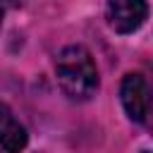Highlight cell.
Instances as JSON below:
<instances>
[{"label":"cell","instance_id":"obj_1","mask_svg":"<svg viewBox=\"0 0 153 153\" xmlns=\"http://www.w3.org/2000/svg\"><path fill=\"white\" fill-rule=\"evenodd\" d=\"M55 74L69 100H88L98 91V69L84 45H67L57 53Z\"/></svg>","mask_w":153,"mask_h":153},{"label":"cell","instance_id":"obj_2","mask_svg":"<svg viewBox=\"0 0 153 153\" xmlns=\"http://www.w3.org/2000/svg\"><path fill=\"white\" fill-rule=\"evenodd\" d=\"M148 17L146 0H108V24L115 33H134Z\"/></svg>","mask_w":153,"mask_h":153},{"label":"cell","instance_id":"obj_3","mask_svg":"<svg viewBox=\"0 0 153 153\" xmlns=\"http://www.w3.org/2000/svg\"><path fill=\"white\" fill-rule=\"evenodd\" d=\"M120 100L122 108L127 112L129 120L134 122H143L151 108V98H148V88L141 74H127L120 84Z\"/></svg>","mask_w":153,"mask_h":153},{"label":"cell","instance_id":"obj_4","mask_svg":"<svg viewBox=\"0 0 153 153\" xmlns=\"http://www.w3.org/2000/svg\"><path fill=\"white\" fill-rule=\"evenodd\" d=\"M29 143V134L24 124L14 117V112L0 103V148L7 153H22Z\"/></svg>","mask_w":153,"mask_h":153},{"label":"cell","instance_id":"obj_5","mask_svg":"<svg viewBox=\"0 0 153 153\" xmlns=\"http://www.w3.org/2000/svg\"><path fill=\"white\" fill-rule=\"evenodd\" d=\"M0 24H2V7H0Z\"/></svg>","mask_w":153,"mask_h":153},{"label":"cell","instance_id":"obj_6","mask_svg":"<svg viewBox=\"0 0 153 153\" xmlns=\"http://www.w3.org/2000/svg\"><path fill=\"white\" fill-rule=\"evenodd\" d=\"M151 105H153V100H151Z\"/></svg>","mask_w":153,"mask_h":153}]
</instances>
